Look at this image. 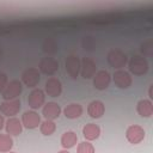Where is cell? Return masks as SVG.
Returning a JSON list of instances; mask_svg holds the SVG:
<instances>
[{
    "label": "cell",
    "instance_id": "obj_1",
    "mask_svg": "<svg viewBox=\"0 0 153 153\" xmlns=\"http://www.w3.org/2000/svg\"><path fill=\"white\" fill-rule=\"evenodd\" d=\"M129 72L134 75H145L148 72V62L143 56L134 55L128 62Z\"/></svg>",
    "mask_w": 153,
    "mask_h": 153
},
{
    "label": "cell",
    "instance_id": "obj_2",
    "mask_svg": "<svg viewBox=\"0 0 153 153\" xmlns=\"http://www.w3.org/2000/svg\"><path fill=\"white\" fill-rule=\"evenodd\" d=\"M106 61H108V63L111 67H114L116 69H121L122 67H124L127 65L128 57H127V55L122 50H120V49H111L108 53V55H106Z\"/></svg>",
    "mask_w": 153,
    "mask_h": 153
},
{
    "label": "cell",
    "instance_id": "obj_3",
    "mask_svg": "<svg viewBox=\"0 0 153 153\" xmlns=\"http://www.w3.org/2000/svg\"><path fill=\"white\" fill-rule=\"evenodd\" d=\"M22 91H23V84H22V81H19V80H12L2 90L1 96H2V98L5 100H12V99H16L22 93Z\"/></svg>",
    "mask_w": 153,
    "mask_h": 153
},
{
    "label": "cell",
    "instance_id": "obj_4",
    "mask_svg": "<svg viewBox=\"0 0 153 153\" xmlns=\"http://www.w3.org/2000/svg\"><path fill=\"white\" fill-rule=\"evenodd\" d=\"M145 135H146L145 129L137 124H131L126 130V139L133 145L140 143L145 139Z\"/></svg>",
    "mask_w": 153,
    "mask_h": 153
},
{
    "label": "cell",
    "instance_id": "obj_5",
    "mask_svg": "<svg viewBox=\"0 0 153 153\" xmlns=\"http://www.w3.org/2000/svg\"><path fill=\"white\" fill-rule=\"evenodd\" d=\"M41 80V74L37 68H27L22 74V82L27 87H35Z\"/></svg>",
    "mask_w": 153,
    "mask_h": 153
},
{
    "label": "cell",
    "instance_id": "obj_6",
    "mask_svg": "<svg viewBox=\"0 0 153 153\" xmlns=\"http://www.w3.org/2000/svg\"><path fill=\"white\" fill-rule=\"evenodd\" d=\"M38 69L45 75H54L59 71V62L54 57H43L39 61Z\"/></svg>",
    "mask_w": 153,
    "mask_h": 153
},
{
    "label": "cell",
    "instance_id": "obj_7",
    "mask_svg": "<svg viewBox=\"0 0 153 153\" xmlns=\"http://www.w3.org/2000/svg\"><path fill=\"white\" fill-rule=\"evenodd\" d=\"M19 110H20V100L18 98L12 100H5L0 104V112L8 117H13L19 112Z\"/></svg>",
    "mask_w": 153,
    "mask_h": 153
},
{
    "label": "cell",
    "instance_id": "obj_8",
    "mask_svg": "<svg viewBox=\"0 0 153 153\" xmlns=\"http://www.w3.org/2000/svg\"><path fill=\"white\" fill-rule=\"evenodd\" d=\"M110 81H111V76L108 71L102 69L96 72V74L93 75V86L99 91L108 88L110 85Z\"/></svg>",
    "mask_w": 153,
    "mask_h": 153
},
{
    "label": "cell",
    "instance_id": "obj_9",
    "mask_svg": "<svg viewBox=\"0 0 153 153\" xmlns=\"http://www.w3.org/2000/svg\"><path fill=\"white\" fill-rule=\"evenodd\" d=\"M22 124L26 129H35L41 124V116L33 110L25 111L22 115Z\"/></svg>",
    "mask_w": 153,
    "mask_h": 153
},
{
    "label": "cell",
    "instance_id": "obj_10",
    "mask_svg": "<svg viewBox=\"0 0 153 153\" xmlns=\"http://www.w3.org/2000/svg\"><path fill=\"white\" fill-rule=\"evenodd\" d=\"M96 62L91 57H84L80 61V74L84 79H91L96 74Z\"/></svg>",
    "mask_w": 153,
    "mask_h": 153
},
{
    "label": "cell",
    "instance_id": "obj_11",
    "mask_svg": "<svg viewBox=\"0 0 153 153\" xmlns=\"http://www.w3.org/2000/svg\"><path fill=\"white\" fill-rule=\"evenodd\" d=\"M112 79H114V82L117 87L120 88H128L131 86V82H133V79L130 76V74L123 69H117L114 75H112Z\"/></svg>",
    "mask_w": 153,
    "mask_h": 153
},
{
    "label": "cell",
    "instance_id": "obj_12",
    "mask_svg": "<svg viewBox=\"0 0 153 153\" xmlns=\"http://www.w3.org/2000/svg\"><path fill=\"white\" fill-rule=\"evenodd\" d=\"M44 102H45V94L41 88L32 90L27 97V104L33 110L39 109L44 104Z\"/></svg>",
    "mask_w": 153,
    "mask_h": 153
},
{
    "label": "cell",
    "instance_id": "obj_13",
    "mask_svg": "<svg viewBox=\"0 0 153 153\" xmlns=\"http://www.w3.org/2000/svg\"><path fill=\"white\" fill-rule=\"evenodd\" d=\"M66 71L72 79H76L80 73V59L75 55H69L66 59Z\"/></svg>",
    "mask_w": 153,
    "mask_h": 153
},
{
    "label": "cell",
    "instance_id": "obj_14",
    "mask_svg": "<svg viewBox=\"0 0 153 153\" xmlns=\"http://www.w3.org/2000/svg\"><path fill=\"white\" fill-rule=\"evenodd\" d=\"M45 92L50 97H59L61 94V92H62L61 81L55 76L49 78L47 80V82H45Z\"/></svg>",
    "mask_w": 153,
    "mask_h": 153
},
{
    "label": "cell",
    "instance_id": "obj_15",
    "mask_svg": "<svg viewBox=\"0 0 153 153\" xmlns=\"http://www.w3.org/2000/svg\"><path fill=\"white\" fill-rule=\"evenodd\" d=\"M60 114H61V108L55 102H48L42 109V115L45 117V120L53 121V120L57 118L60 116Z\"/></svg>",
    "mask_w": 153,
    "mask_h": 153
},
{
    "label": "cell",
    "instance_id": "obj_16",
    "mask_svg": "<svg viewBox=\"0 0 153 153\" xmlns=\"http://www.w3.org/2000/svg\"><path fill=\"white\" fill-rule=\"evenodd\" d=\"M105 112V105L100 100H93L87 106V114L92 118H100Z\"/></svg>",
    "mask_w": 153,
    "mask_h": 153
},
{
    "label": "cell",
    "instance_id": "obj_17",
    "mask_svg": "<svg viewBox=\"0 0 153 153\" xmlns=\"http://www.w3.org/2000/svg\"><path fill=\"white\" fill-rule=\"evenodd\" d=\"M6 133L8 135H19L22 134V130H23V124H22V121H19L17 117H11L7 120L6 122Z\"/></svg>",
    "mask_w": 153,
    "mask_h": 153
},
{
    "label": "cell",
    "instance_id": "obj_18",
    "mask_svg": "<svg viewBox=\"0 0 153 153\" xmlns=\"http://www.w3.org/2000/svg\"><path fill=\"white\" fill-rule=\"evenodd\" d=\"M136 111L141 117H151L153 115V103L149 99H141L137 102Z\"/></svg>",
    "mask_w": 153,
    "mask_h": 153
},
{
    "label": "cell",
    "instance_id": "obj_19",
    "mask_svg": "<svg viewBox=\"0 0 153 153\" xmlns=\"http://www.w3.org/2000/svg\"><path fill=\"white\" fill-rule=\"evenodd\" d=\"M82 135L86 139V141H93L99 137L100 135V128L94 123H87L82 128Z\"/></svg>",
    "mask_w": 153,
    "mask_h": 153
},
{
    "label": "cell",
    "instance_id": "obj_20",
    "mask_svg": "<svg viewBox=\"0 0 153 153\" xmlns=\"http://www.w3.org/2000/svg\"><path fill=\"white\" fill-rule=\"evenodd\" d=\"M63 114L69 120H75V118H79L81 115H82V106L78 103H72L69 105H67L65 109H63Z\"/></svg>",
    "mask_w": 153,
    "mask_h": 153
},
{
    "label": "cell",
    "instance_id": "obj_21",
    "mask_svg": "<svg viewBox=\"0 0 153 153\" xmlns=\"http://www.w3.org/2000/svg\"><path fill=\"white\" fill-rule=\"evenodd\" d=\"M78 142V136L74 131L72 130H68V131H65L61 136V145L65 149H68V148H72L75 146V143Z\"/></svg>",
    "mask_w": 153,
    "mask_h": 153
},
{
    "label": "cell",
    "instance_id": "obj_22",
    "mask_svg": "<svg viewBox=\"0 0 153 153\" xmlns=\"http://www.w3.org/2000/svg\"><path fill=\"white\" fill-rule=\"evenodd\" d=\"M13 147V140L8 134H0V153H7Z\"/></svg>",
    "mask_w": 153,
    "mask_h": 153
},
{
    "label": "cell",
    "instance_id": "obj_23",
    "mask_svg": "<svg viewBox=\"0 0 153 153\" xmlns=\"http://www.w3.org/2000/svg\"><path fill=\"white\" fill-rule=\"evenodd\" d=\"M39 130L43 135L45 136H49L51 134L55 133L56 130V124L54 123V121H50V120H45L43 121L41 124H39Z\"/></svg>",
    "mask_w": 153,
    "mask_h": 153
},
{
    "label": "cell",
    "instance_id": "obj_24",
    "mask_svg": "<svg viewBox=\"0 0 153 153\" xmlns=\"http://www.w3.org/2000/svg\"><path fill=\"white\" fill-rule=\"evenodd\" d=\"M42 49L44 53H48V54H55L57 50H59V47H57V43L54 38H45L43 44H42Z\"/></svg>",
    "mask_w": 153,
    "mask_h": 153
},
{
    "label": "cell",
    "instance_id": "obj_25",
    "mask_svg": "<svg viewBox=\"0 0 153 153\" xmlns=\"http://www.w3.org/2000/svg\"><path fill=\"white\" fill-rule=\"evenodd\" d=\"M76 153H96V151L92 143H90L88 141H82L78 145Z\"/></svg>",
    "mask_w": 153,
    "mask_h": 153
},
{
    "label": "cell",
    "instance_id": "obj_26",
    "mask_svg": "<svg viewBox=\"0 0 153 153\" xmlns=\"http://www.w3.org/2000/svg\"><path fill=\"white\" fill-rule=\"evenodd\" d=\"M141 53L145 56H152L153 54V41L148 39L141 44Z\"/></svg>",
    "mask_w": 153,
    "mask_h": 153
},
{
    "label": "cell",
    "instance_id": "obj_27",
    "mask_svg": "<svg viewBox=\"0 0 153 153\" xmlns=\"http://www.w3.org/2000/svg\"><path fill=\"white\" fill-rule=\"evenodd\" d=\"M8 84V79L7 75L2 72H0V92H2V90L6 87V85Z\"/></svg>",
    "mask_w": 153,
    "mask_h": 153
},
{
    "label": "cell",
    "instance_id": "obj_28",
    "mask_svg": "<svg viewBox=\"0 0 153 153\" xmlns=\"http://www.w3.org/2000/svg\"><path fill=\"white\" fill-rule=\"evenodd\" d=\"M4 123H5V120H4V115L0 112V130L4 128Z\"/></svg>",
    "mask_w": 153,
    "mask_h": 153
},
{
    "label": "cell",
    "instance_id": "obj_29",
    "mask_svg": "<svg viewBox=\"0 0 153 153\" xmlns=\"http://www.w3.org/2000/svg\"><path fill=\"white\" fill-rule=\"evenodd\" d=\"M152 87H153V85H151V86H149V90H148V94H149V98H151V99L153 98V94H152Z\"/></svg>",
    "mask_w": 153,
    "mask_h": 153
},
{
    "label": "cell",
    "instance_id": "obj_30",
    "mask_svg": "<svg viewBox=\"0 0 153 153\" xmlns=\"http://www.w3.org/2000/svg\"><path fill=\"white\" fill-rule=\"evenodd\" d=\"M57 153H69L67 149H63V151H60V152H57Z\"/></svg>",
    "mask_w": 153,
    "mask_h": 153
},
{
    "label": "cell",
    "instance_id": "obj_31",
    "mask_svg": "<svg viewBox=\"0 0 153 153\" xmlns=\"http://www.w3.org/2000/svg\"><path fill=\"white\" fill-rule=\"evenodd\" d=\"M7 153H17V152H11V151H10V152H7Z\"/></svg>",
    "mask_w": 153,
    "mask_h": 153
}]
</instances>
